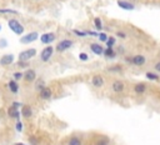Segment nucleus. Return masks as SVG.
I'll return each mask as SVG.
<instances>
[{
	"instance_id": "obj_1",
	"label": "nucleus",
	"mask_w": 160,
	"mask_h": 145,
	"mask_svg": "<svg viewBox=\"0 0 160 145\" xmlns=\"http://www.w3.org/2000/svg\"><path fill=\"white\" fill-rule=\"evenodd\" d=\"M129 64H133V65H135V67H143V65H145V63H146V58L144 56V55H141V54H136V55H134V56H131V58H126L125 59Z\"/></svg>"
},
{
	"instance_id": "obj_2",
	"label": "nucleus",
	"mask_w": 160,
	"mask_h": 145,
	"mask_svg": "<svg viewBox=\"0 0 160 145\" xmlns=\"http://www.w3.org/2000/svg\"><path fill=\"white\" fill-rule=\"evenodd\" d=\"M8 25H9V28L14 31L15 34H18V35H21L24 33V26L16 19H10L8 21Z\"/></svg>"
},
{
	"instance_id": "obj_3",
	"label": "nucleus",
	"mask_w": 160,
	"mask_h": 145,
	"mask_svg": "<svg viewBox=\"0 0 160 145\" xmlns=\"http://www.w3.org/2000/svg\"><path fill=\"white\" fill-rule=\"evenodd\" d=\"M36 55V50L35 49H28V50H24L19 54V61H26L31 58H34Z\"/></svg>"
},
{
	"instance_id": "obj_4",
	"label": "nucleus",
	"mask_w": 160,
	"mask_h": 145,
	"mask_svg": "<svg viewBox=\"0 0 160 145\" xmlns=\"http://www.w3.org/2000/svg\"><path fill=\"white\" fill-rule=\"evenodd\" d=\"M118 6L123 10H128V11H133L135 10V5L133 2H129V0H118Z\"/></svg>"
},
{
	"instance_id": "obj_5",
	"label": "nucleus",
	"mask_w": 160,
	"mask_h": 145,
	"mask_svg": "<svg viewBox=\"0 0 160 145\" xmlns=\"http://www.w3.org/2000/svg\"><path fill=\"white\" fill-rule=\"evenodd\" d=\"M53 53H54V48H53L51 45H49V46H46L45 49H43V51L40 53V58H42L43 61H48V60L51 58Z\"/></svg>"
},
{
	"instance_id": "obj_6",
	"label": "nucleus",
	"mask_w": 160,
	"mask_h": 145,
	"mask_svg": "<svg viewBox=\"0 0 160 145\" xmlns=\"http://www.w3.org/2000/svg\"><path fill=\"white\" fill-rule=\"evenodd\" d=\"M73 40H70V39H64V40H61L58 45H56V50L59 51V53H61V51H65L66 49H69L71 45H73Z\"/></svg>"
},
{
	"instance_id": "obj_7",
	"label": "nucleus",
	"mask_w": 160,
	"mask_h": 145,
	"mask_svg": "<svg viewBox=\"0 0 160 145\" xmlns=\"http://www.w3.org/2000/svg\"><path fill=\"white\" fill-rule=\"evenodd\" d=\"M38 33L36 31H33V33H30V34H26V35H24L21 39H20V42L23 43V44H29V43H33V42H35L36 39H38Z\"/></svg>"
},
{
	"instance_id": "obj_8",
	"label": "nucleus",
	"mask_w": 160,
	"mask_h": 145,
	"mask_svg": "<svg viewBox=\"0 0 160 145\" xmlns=\"http://www.w3.org/2000/svg\"><path fill=\"white\" fill-rule=\"evenodd\" d=\"M111 89H113L114 93L120 94V93H123V91H124L125 84H124V82H122V80H115V82H113V84H111Z\"/></svg>"
},
{
	"instance_id": "obj_9",
	"label": "nucleus",
	"mask_w": 160,
	"mask_h": 145,
	"mask_svg": "<svg viewBox=\"0 0 160 145\" xmlns=\"http://www.w3.org/2000/svg\"><path fill=\"white\" fill-rule=\"evenodd\" d=\"M55 34L54 33H46V34H43L40 36V40H42L43 44H50L55 40Z\"/></svg>"
},
{
	"instance_id": "obj_10",
	"label": "nucleus",
	"mask_w": 160,
	"mask_h": 145,
	"mask_svg": "<svg viewBox=\"0 0 160 145\" xmlns=\"http://www.w3.org/2000/svg\"><path fill=\"white\" fill-rule=\"evenodd\" d=\"M105 84V80L101 75H94L91 78V85L95 88H101Z\"/></svg>"
},
{
	"instance_id": "obj_11",
	"label": "nucleus",
	"mask_w": 160,
	"mask_h": 145,
	"mask_svg": "<svg viewBox=\"0 0 160 145\" xmlns=\"http://www.w3.org/2000/svg\"><path fill=\"white\" fill-rule=\"evenodd\" d=\"M146 89H148V88H146L145 83H136L134 85V93L136 95H143V94L146 93Z\"/></svg>"
},
{
	"instance_id": "obj_12",
	"label": "nucleus",
	"mask_w": 160,
	"mask_h": 145,
	"mask_svg": "<svg viewBox=\"0 0 160 145\" xmlns=\"http://www.w3.org/2000/svg\"><path fill=\"white\" fill-rule=\"evenodd\" d=\"M35 78H36V73H35V70H33V69H29V70H26V71L24 73V79H25V82H28V83L34 82Z\"/></svg>"
},
{
	"instance_id": "obj_13",
	"label": "nucleus",
	"mask_w": 160,
	"mask_h": 145,
	"mask_svg": "<svg viewBox=\"0 0 160 145\" xmlns=\"http://www.w3.org/2000/svg\"><path fill=\"white\" fill-rule=\"evenodd\" d=\"M21 115L25 118V119H29V118L33 115V110L29 105H23L21 108Z\"/></svg>"
},
{
	"instance_id": "obj_14",
	"label": "nucleus",
	"mask_w": 160,
	"mask_h": 145,
	"mask_svg": "<svg viewBox=\"0 0 160 145\" xmlns=\"http://www.w3.org/2000/svg\"><path fill=\"white\" fill-rule=\"evenodd\" d=\"M90 49H91V51L94 53V54H96V55L104 54V49H103V46H101L100 44H96V43L91 44V45H90Z\"/></svg>"
},
{
	"instance_id": "obj_15",
	"label": "nucleus",
	"mask_w": 160,
	"mask_h": 145,
	"mask_svg": "<svg viewBox=\"0 0 160 145\" xmlns=\"http://www.w3.org/2000/svg\"><path fill=\"white\" fill-rule=\"evenodd\" d=\"M13 61H14V55L13 54H6V55L2 56V59H0V64L2 65H9Z\"/></svg>"
},
{
	"instance_id": "obj_16",
	"label": "nucleus",
	"mask_w": 160,
	"mask_h": 145,
	"mask_svg": "<svg viewBox=\"0 0 160 145\" xmlns=\"http://www.w3.org/2000/svg\"><path fill=\"white\" fill-rule=\"evenodd\" d=\"M145 76H146V79H148V80H150V82H159V80H160L159 74H158V73H154V71H146V73H145Z\"/></svg>"
},
{
	"instance_id": "obj_17",
	"label": "nucleus",
	"mask_w": 160,
	"mask_h": 145,
	"mask_svg": "<svg viewBox=\"0 0 160 145\" xmlns=\"http://www.w3.org/2000/svg\"><path fill=\"white\" fill-rule=\"evenodd\" d=\"M51 95H53V91H51V89H49V88H44L42 91H40V98L44 99V100L50 99Z\"/></svg>"
},
{
	"instance_id": "obj_18",
	"label": "nucleus",
	"mask_w": 160,
	"mask_h": 145,
	"mask_svg": "<svg viewBox=\"0 0 160 145\" xmlns=\"http://www.w3.org/2000/svg\"><path fill=\"white\" fill-rule=\"evenodd\" d=\"M8 115H9L10 118H19L20 113H19L18 108H15V107H10V108L8 109Z\"/></svg>"
},
{
	"instance_id": "obj_19",
	"label": "nucleus",
	"mask_w": 160,
	"mask_h": 145,
	"mask_svg": "<svg viewBox=\"0 0 160 145\" xmlns=\"http://www.w3.org/2000/svg\"><path fill=\"white\" fill-rule=\"evenodd\" d=\"M104 55L106 58H115L116 56V51L113 49V48H106L104 50Z\"/></svg>"
},
{
	"instance_id": "obj_20",
	"label": "nucleus",
	"mask_w": 160,
	"mask_h": 145,
	"mask_svg": "<svg viewBox=\"0 0 160 145\" xmlns=\"http://www.w3.org/2000/svg\"><path fill=\"white\" fill-rule=\"evenodd\" d=\"M9 89L11 90V93L16 94V93H18V89H19L18 83H16L15 80H10V82H9Z\"/></svg>"
},
{
	"instance_id": "obj_21",
	"label": "nucleus",
	"mask_w": 160,
	"mask_h": 145,
	"mask_svg": "<svg viewBox=\"0 0 160 145\" xmlns=\"http://www.w3.org/2000/svg\"><path fill=\"white\" fill-rule=\"evenodd\" d=\"M106 46H108V48H113L115 44H116V39L114 38V36H109V39H108V40H106Z\"/></svg>"
},
{
	"instance_id": "obj_22",
	"label": "nucleus",
	"mask_w": 160,
	"mask_h": 145,
	"mask_svg": "<svg viewBox=\"0 0 160 145\" xmlns=\"http://www.w3.org/2000/svg\"><path fill=\"white\" fill-rule=\"evenodd\" d=\"M108 70L110 73H122L123 71V67H120V65H114V67H110Z\"/></svg>"
},
{
	"instance_id": "obj_23",
	"label": "nucleus",
	"mask_w": 160,
	"mask_h": 145,
	"mask_svg": "<svg viewBox=\"0 0 160 145\" xmlns=\"http://www.w3.org/2000/svg\"><path fill=\"white\" fill-rule=\"evenodd\" d=\"M68 144L69 145H82V140H80L79 138H76V136H73V138H70Z\"/></svg>"
},
{
	"instance_id": "obj_24",
	"label": "nucleus",
	"mask_w": 160,
	"mask_h": 145,
	"mask_svg": "<svg viewBox=\"0 0 160 145\" xmlns=\"http://www.w3.org/2000/svg\"><path fill=\"white\" fill-rule=\"evenodd\" d=\"M94 25H95V28L98 30H101L103 29V21H101V19L100 18H95L94 19Z\"/></svg>"
},
{
	"instance_id": "obj_25",
	"label": "nucleus",
	"mask_w": 160,
	"mask_h": 145,
	"mask_svg": "<svg viewBox=\"0 0 160 145\" xmlns=\"http://www.w3.org/2000/svg\"><path fill=\"white\" fill-rule=\"evenodd\" d=\"M96 145H109V139L105 138V136H103L100 140H98Z\"/></svg>"
},
{
	"instance_id": "obj_26",
	"label": "nucleus",
	"mask_w": 160,
	"mask_h": 145,
	"mask_svg": "<svg viewBox=\"0 0 160 145\" xmlns=\"http://www.w3.org/2000/svg\"><path fill=\"white\" fill-rule=\"evenodd\" d=\"M98 38L100 39V42H103V43H106V40H108V39H109V36H108V35H106L105 33H100Z\"/></svg>"
},
{
	"instance_id": "obj_27",
	"label": "nucleus",
	"mask_w": 160,
	"mask_h": 145,
	"mask_svg": "<svg viewBox=\"0 0 160 145\" xmlns=\"http://www.w3.org/2000/svg\"><path fill=\"white\" fill-rule=\"evenodd\" d=\"M73 33L75 34V35H78V36H86L88 35V31H80V30H73Z\"/></svg>"
},
{
	"instance_id": "obj_28",
	"label": "nucleus",
	"mask_w": 160,
	"mask_h": 145,
	"mask_svg": "<svg viewBox=\"0 0 160 145\" xmlns=\"http://www.w3.org/2000/svg\"><path fill=\"white\" fill-rule=\"evenodd\" d=\"M0 13L2 14H8V13H10V14H18L15 10H9V9H3V10H0Z\"/></svg>"
},
{
	"instance_id": "obj_29",
	"label": "nucleus",
	"mask_w": 160,
	"mask_h": 145,
	"mask_svg": "<svg viewBox=\"0 0 160 145\" xmlns=\"http://www.w3.org/2000/svg\"><path fill=\"white\" fill-rule=\"evenodd\" d=\"M44 88H45V86H44V83H43V82H40V80H39V82L36 83V89H38L39 91H42Z\"/></svg>"
},
{
	"instance_id": "obj_30",
	"label": "nucleus",
	"mask_w": 160,
	"mask_h": 145,
	"mask_svg": "<svg viewBox=\"0 0 160 145\" xmlns=\"http://www.w3.org/2000/svg\"><path fill=\"white\" fill-rule=\"evenodd\" d=\"M14 78L16 79V80H20L21 78H24V73H20V71H16L14 73Z\"/></svg>"
},
{
	"instance_id": "obj_31",
	"label": "nucleus",
	"mask_w": 160,
	"mask_h": 145,
	"mask_svg": "<svg viewBox=\"0 0 160 145\" xmlns=\"http://www.w3.org/2000/svg\"><path fill=\"white\" fill-rule=\"evenodd\" d=\"M79 59H80V60H83V61H86V60H88V55L85 54V53H80Z\"/></svg>"
},
{
	"instance_id": "obj_32",
	"label": "nucleus",
	"mask_w": 160,
	"mask_h": 145,
	"mask_svg": "<svg viewBox=\"0 0 160 145\" xmlns=\"http://www.w3.org/2000/svg\"><path fill=\"white\" fill-rule=\"evenodd\" d=\"M154 69H155V71L160 73V60H159V61H156V63L154 64Z\"/></svg>"
},
{
	"instance_id": "obj_33",
	"label": "nucleus",
	"mask_w": 160,
	"mask_h": 145,
	"mask_svg": "<svg viewBox=\"0 0 160 145\" xmlns=\"http://www.w3.org/2000/svg\"><path fill=\"white\" fill-rule=\"evenodd\" d=\"M15 128H16V130H18V131H21V130H23V123L19 120V121L16 123V126H15Z\"/></svg>"
},
{
	"instance_id": "obj_34",
	"label": "nucleus",
	"mask_w": 160,
	"mask_h": 145,
	"mask_svg": "<svg viewBox=\"0 0 160 145\" xmlns=\"http://www.w3.org/2000/svg\"><path fill=\"white\" fill-rule=\"evenodd\" d=\"M116 35H118L119 38H122V39H125V38H126V34H125L124 31H118Z\"/></svg>"
},
{
	"instance_id": "obj_35",
	"label": "nucleus",
	"mask_w": 160,
	"mask_h": 145,
	"mask_svg": "<svg viewBox=\"0 0 160 145\" xmlns=\"http://www.w3.org/2000/svg\"><path fill=\"white\" fill-rule=\"evenodd\" d=\"M29 141H30L33 145H38V140H36L34 136H30V138H29Z\"/></svg>"
},
{
	"instance_id": "obj_36",
	"label": "nucleus",
	"mask_w": 160,
	"mask_h": 145,
	"mask_svg": "<svg viewBox=\"0 0 160 145\" xmlns=\"http://www.w3.org/2000/svg\"><path fill=\"white\" fill-rule=\"evenodd\" d=\"M21 105V103H19V101H14V104H13V107H15V108H19Z\"/></svg>"
},
{
	"instance_id": "obj_37",
	"label": "nucleus",
	"mask_w": 160,
	"mask_h": 145,
	"mask_svg": "<svg viewBox=\"0 0 160 145\" xmlns=\"http://www.w3.org/2000/svg\"><path fill=\"white\" fill-rule=\"evenodd\" d=\"M15 145H24V144H21V143H16Z\"/></svg>"
},
{
	"instance_id": "obj_38",
	"label": "nucleus",
	"mask_w": 160,
	"mask_h": 145,
	"mask_svg": "<svg viewBox=\"0 0 160 145\" xmlns=\"http://www.w3.org/2000/svg\"><path fill=\"white\" fill-rule=\"evenodd\" d=\"M0 30H2V25H0Z\"/></svg>"
},
{
	"instance_id": "obj_39",
	"label": "nucleus",
	"mask_w": 160,
	"mask_h": 145,
	"mask_svg": "<svg viewBox=\"0 0 160 145\" xmlns=\"http://www.w3.org/2000/svg\"><path fill=\"white\" fill-rule=\"evenodd\" d=\"M134 2H138V0H134Z\"/></svg>"
}]
</instances>
